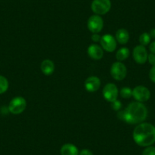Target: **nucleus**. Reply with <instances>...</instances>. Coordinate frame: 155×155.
I'll use <instances>...</instances> for the list:
<instances>
[{
	"label": "nucleus",
	"instance_id": "1",
	"mask_svg": "<svg viewBox=\"0 0 155 155\" xmlns=\"http://www.w3.org/2000/svg\"><path fill=\"white\" fill-rule=\"evenodd\" d=\"M147 109L141 102H132L126 109L120 110L117 117L122 121L129 124H140L147 119Z\"/></svg>",
	"mask_w": 155,
	"mask_h": 155
},
{
	"label": "nucleus",
	"instance_id": "2",
	"mask_svg": "<svg viewBox=\"0 0 155 155\" xmlns=\"http://www.w3.org/2000/svg\"><path fill=\"white\" fill-rule=\"evenodd\" d=\"M132 137L138 145L148 147L155 143V126L148 123H141L135 128Z\"/></svg>",
	"mask_w": 155,
	"mask_h": 155
},
{
	"label": "nucleus",
	"instance_id": "3",
	"mask_svg": "<svg viewBox=\"0 0 155 155\" xmlns=\"http://www.w3.org/2000/svg\"><path fill=\"white\" fill-rule=\"evenodd\" d=\"M27 107V101L22 97H15L10 101L8 110L14 115H18L23 113Z\"/></svg>",
	"mask_w": 155,
	"mask_h": 155
},
{
	"label": "nucleus",
	"instance_id": "4",
	"mask_svg": "<svg viewBox=\"0 0 155 155\" xmlns=\"http://www.w3.org/2000/svg\"><path fill=\"white\" fill-rule=\"evenodd\" d=\"M111 8L110 0H93L91 10L95 15H103L109 12Z\"/></svg>",
	"mask_w": 155,
	"mask_h": 155
},
{
	"label": "nucleus",
	"instance_id": "5",
	"mask_svg": "<svg viewBox=\"0 0 155 155\" xmlns=\"http://www.w3.org/2000/svg\"><path fill=\"white\" fill-rule=\"evenodd\" d=\"M110 74L115 80L122 81L127 75V68L123 62L118 61L112 65L110 68Z\"/></svg>",
	"mask_w": 155,
	"mask_h": 155
},
{
	"label": "nucleus",
	"instance_id": "6",
	"mask_svg": "<svg viewBox=\"0 0 155 155\" xmlns=\"http://www.w3.org/2000/svg\"><path fill=\"white\" fill-rule=\"evenodd\" d=\"M104 28V20L101 15H94L87 20V28L93 34H98Z\"/></svg>",
	"mask_w": 155,
	"mask_h": 155
},
{
	"label": "nucleus",
	"instance_id": "7",
	"mask_svg": "<svg viewBox=\"0 0 155 155\" xmlns=\"http://www.w3.org/2000/svg\"><path fill=\"white\" fill-rule=\"evenodd\" d=\"M103 96L106 101L110 103L117 100L119 96V90L117 86L113 83H108L106 84L103 89Z\"/></svg>",
	"mask_w": 155,
	"mask_h": 155
},
{
	"label": "nucleus",
	"instance_id": "8",
	"mask_svg": "<svg viewBox=\"0 0 155 155\" xmlns=\"http://www.w3.org/2000/svg\"><path fill=\"white\" fill-rule=\"evenodd\" d=\"M132 96L138 102H146L150 97V92L147 87L139 85L132 90Z\"/></svg>",
	"mask_w": 155,
	"mask_h": 155
},
{
	"label": "nucleus",
	"instance_id": "9",
	"mask_svg": "<svg viewBox=\"0 0 155 155\" xmlns=\"http://www.w3.org/2000/svg\"><path fill=\"white\" fill-rule=\"evenodd\" d=\"M101 45L103 50H106L109 53H112L116 48V38L111 34H104L101 39Z\"/></svg>",
	"mask_w": 155,
	"mask_h": 155
},
{
	"label": "nucleus",
	"instance_id": "10",
	"mask_svg": "<svg viewBox=\"0 0 155 155\" xmlns=\"http://www.w3.org/2000/svg\"><path fill=\"white\" fill-rule=\"evenodd\" d=\"M133 59L138 64H144L147 61V51L142 45H138L133 50Z\"/></svg>",
	"mask_w": 155,
	"mask_h": 155
},
{
	"label": "nucleus",
	"instance_id": "11",
	"mask_svg": "<svg viewBox=\"0 0 155 155\" xmlns=\"http://www.w3.org/2000/svg\"><path fill=\"white\" fill-rule=\"evenodd\" d=\"M101 87V80L97 76H90L84 81V87L88 92H95Z\"/></svg>",
	"mask_w": 155,
	"mask_h": 155
},
{
	"label": "nucleus",
	"instance_id": "12",
	"mask_svg": "<svg viewBox=\"0 0 155 155\" xmlns=\"http://www.w3.org/2000/svg\"><path fill=\"white\" fill-rule=\"evenodd\" d=\"M87 54L94 60H100L104 56V50L97 44H91L87 48Z\"/></svg>",
	"mask_w": 155,
	"mask_h": 155
},
{
	"label": "nucleus",
	"instance_id": "13",
	"mask_svg": "<svg viewBox=\"0 0 155 155\" xmlns=\"http://www.w3.org/2000/svg\"><path fill=\"white\" fill-rule=\"evenodd\" d=\"M116 42H118L119 44L124 45L129 42V33L125 28H120L116 33Z\"/></svg>",
	"mask_w": 155,
	"mask_h": 155
},
{
	"label": "nucleus",
	"instance_id": "14",
	"mask_svg": "<svg viewBox=\"0 0 155 155\" xmlns=\"http://www.w3.org/2000/svg\"><path fill=\"white\" fill-rule=\"evenodd\" d=\"M41 69L45 75H50L53 74L55 70L54 62L50 59H44L41 62Z\"/></svg>",
	"mask_w": 155,
	"mask_h": 155
},
{
	"label": "nucleus",
	"instance_id": "15",
	"mask_svg": "<svg viewBox=\"0 0 155 155\" xmlns=\"http://www.w3.org/2000/svg\"><path fill=\"white\" fill-rule=\"evenodd\" d=\"M61 155H79L78 149L73 144H65L60 149Z\"/></svg>",
	"mask_w": 155,
	"mask_h": 155
},
{
	"label": "nucleus",
	"instance_id": "16",
	"mask_svg": "<svg viewBox=\"0 0 155 155\" xmlns=\"http://www.w3.org/2000/svg\"><path fill=\"white\" fill-rule=\"evenodd\" d=\"M129 54H130V51H129V49L126 48V47H122L116 53V58L119 62H123V61L128 59Z\"/></svg>",
	"mask_w": 155,
	"mask_h": 155
},
{
	"label": "nucleus",
	"instance_id": "17",
	"mask_svg": "<svg viewBox=\"0 0 155 155\" xmlns=\"http://www.w3.org/2000/svg\"><path fill=\"white\" fill-rule=\"evenodd\" d=\"M150 39H151V37H150L149 33H143V34H141L139 37L140 45H142L144 46V47L148 45L150 42Z\"/></svg>",
	"mask_w": 155,
	"mask_h": 155
},
{
	"label": "nucleus",
	"instance_id": "18",
	"mask_svg": "<svg viewBox=\"0 0 155 155\" xmlns=\"http://www.w3.org/2000/svg\"><path fill=\"white\" fill-rule=\"evenodd\" d=\"M8 88V81L5 77L0 75V94L7 91Z\"/></svg>",
	"mask_w": 155,
	"mask_h": 155
},
{
	"label": "nucleus",
	"instance_id": "19",
	"mask_svg": "<svg viewBox=\"0 0 155 155\" xmlns=\"http://www.w3.org/2000/svg\"><path fill=\"white\" fill-rule=\"evenodd\" d=\"M120 96L124 99H129L132 97V90L129 87H124L120 90Z\"/></svg>",
	"mask_w": 155,
	"mask_h": 155
},
{
	"label": "nucleus",
	"instance_id": "20",
	"mask_svg": "<svg viewBox=\"0 0 155 155\" xmlns=\"http://www.w3.org/2000/svg\"><path fill=\"white\" fill-rule=\"evenodd\" d=\"M111 107L114 111H120L123 107V104L120 102V101L116 100V101L111 102Z\"/></svg>",
	"mask_w": 155,
	"mask_h": 155
},
{
	"label": "nucleus",
	"instance_id": "21",
	"mask_svg": "<svg viewBox=\"0 0 155 155\" xmlns=\"http://www.w3.org/2000/svg\"><path fill=\"white\" fill-rule=\"evenodd\" d=\"M141 155H155V147L153 146H148L143 150Z\"/></svg>",
	"mask_w": 155,
	"mask_h": 155
},
{
	"label": "nucleus",
	"instance_id": "22",
	"mask_svg": "<svg viewBox=\"0 0 155 155\" xmlns=\"http://www.w3.org/2000/svg\"><path fill=\"white\" fill-rule=\"evenodd\" d=\"M149 78L152 82L155 83V65H153L149 71Z\"/></svg>",
	"mask_w": 155,
	"mask_h": 155
},
{
	"label": "nucleus",
	"instance_id": "23",
	"mask_svg": "<svg viewBox=\"0 0 155 155\" xmlns=\"http://www.w3.org/2000/svg\"><path fill=\"white\" fill-rule=\"evenodd\" d=\"M147 61H148V62L152 66L155 65V54H153V53L148 54V56H147Z\"/></svg>",
	"mask_w": 155,
	"mask_h": 155
},
{
	"label": "nucleus",
	"instance_id": "24",
	"mask_svg": "<svg viewBox=\"0 0 155 155\" xmlns=\"http://www.w3.org/2000/svg\"><path fill=\"white\" fill-rule=\"evenodd\" d=\"M101 37L98 34H93V35L91 36V40L92 41L95 43H98L101 41Z\"/></svg>",
	"mask_w": 155,
	"mask_h": 155
},
{
	"label": "nucleus",
	"instance_id": "25",
	"mask_svg": "<svg viewBox=\"0 0 155 155\" xmlns=\"http://www.w3.org/2000/svg\"><path fill=\"white\" fill-rule=\"evenodd\" d=\"M79 155H93V153L88 149H83L79 152Z\"/></svg>",
	"mask_w": 155,
	"mask_h": 155
},
{
	"label": "nucleus",
	"instance_id": "26",
	"mask_svg": "<svg viewBox=\"0 0 155 155\" xmlns=\"http://www.w3.org/2000/svg\"><path fill=\"white\" fill-rule=\"evenodd\" d=\"M149 50H150V53L155 54V41L150 43V46H149Z\"/></svg>",
	"mask_w": 155,
	"mask_h": 155
},
{
	"label": "nucleus",
	"instance_id": "27",
	"mask_svg": "<svg viewBox=\"0 0 155 155\" xmlns=\"http://www.w3.org/2000/svg\"><path fill=\"white\" fill-rule=\"evenodd\" d=\"M149 34H150L151 38L155 39V28H153V29L150 30V32H149Z\"/></svg>",
	"mask_w": 155,
	"mask_h": 155
},
{
	"label": "nucleus",
	"instance_id": "28",
	"mask_svg": "<svg viewBox=\"0 0 155 155\" xmlns=\"http://www.w3.org/2000/svg\"></svg>",
	"mask_w": 155,
	"mask_h": 155
}]
</instances>
